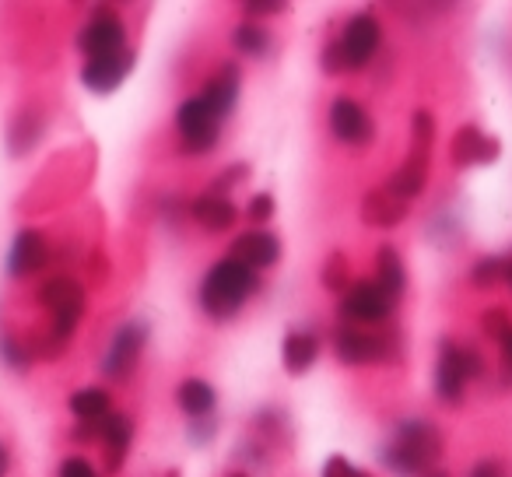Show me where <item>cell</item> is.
<instances>
[{"instance_id":"1","label":"cell","mask_w":512,"mask_h":477,"mask_svg":"<svg viewBox=\"0 0 512 477\" xmlns=\"http://www.w3.org/2000/svg\"><path fill=\"white\" fill-rule=\"evenodd\" d=\"M442 449H446V442L432 421H404L393 442L383 449V460L400 477H428L439 470Z\"/></svg>"},{"instance_id":"2","label":"cell","mask_w":512,"mask_h":477,"mask_svg":"<svg viewBox=\"0 0 512 477\" xmlns=\"http://www.w3.org/2000/svg\"><path fill=\"white\" fill-rule=\"evenodd\" d=\"M256 288H260V274L242 267L239 260L225 257L207 271L204 285H200V306L211 320H232Z\"/></svg>"},{"instance_id":"3","label":"cell","mask_w":512,"mask_h":477,"mask_svg":"<svg viewBox=\"0 0 512 477\" xmlns=\"http://www.w3.org/2000/svg\"><path fill=\"white\" fill-rule=\"evenodd\" d=\"M432 144H435V116L428 109H418L411 116V151H407L404 165L393 172L390 186L400 200L411 204L414 197H421L428 183V169H432Z\"/></svg>"},{"instance_id":"4","label":"cell","mask_w":512,"mask_h":477,"mask_svg":"<svg viewBox=\"0 0 512 477\" xmlns=\"http://www.w3.org/2000/svg\"><path fill=\"white\" fill-rule=\"evenodd\" d=\"M39 306L53 316V351H60L71 341L78 320L85 316V288L67 274H57L39 288Z\"/></svg>"},{"instance_id":"5","label":"cell","mask_w":512,"mask_h":477,"mask_svg":"<svg viewBox=\"0 0 512 477\" xmlns=\"http://www.w3.org/2000/svg\"><path fill=\"white\" fill-rule=\"evenodd\" d=\"M477 376H484V362L474 348L456 341L439 344V365H435V393H439V400L460 407L463 397H467V383Z\"/></svg>"},{"instance_id":"6","label":"cell","mask_w":512,"mask_h":477,"mask_svg":"<svg viewBox=\"0 0 512 477\" xmlns=\"http://www.w3.org/2000/svg\"><path fill=\"white\" fill-rule=\"evenodd\" d=\"M334 351L344 365H372L386 362L397 355V337L386 330H365V327H337Z\"/></svg>"},{"instance_id":"7","label":"cell","mask_w":512,"mask_h":477,"mask_svg":"<svg viewBox=\"0 0 512 477\" xmlns=\"http://www.w3.org/2000/svg\"><path fill=\"white\" fill-rule=\"evenodd\" d=\"M176 123H179V141H183V151L186 155H207V151L218 144V116L214 109L207 106L200 95L186 99L176 113Z\"/></svg>"},{"instance_id":"8","label":"cell","mask_w":512,"mask_h":477,"mask_svg":"<svg viewBox=\"0 0 512 477\" xmlns=\"http://www.w3.org/2000/svg\"><path fill=\"white\" fill-rule=\"evenodd\" d=\"M397 309V299L379 281H355L341 295V316L348 323H386Z\"/></svg>"},{"instance_id":"9","label":"cell","mask_w":512,"mask_h":477,"mask_svg":"<svg viewBox=\"0 0 512 477\" xmlns=\"http://www.w3.org/2000/svg\"><path fill=\"white\" fill-rule=\"evenodd\" d=\"M341 50H344V64L348 71H362V67L372 64V57L379 53V43H383V29L372 15H355L341 32Z\"/></svg>"},{"instance_id":"10","label":"cell","mask_w":512,"mask_h":477,"mask_svg":"<svg viewBox=\"0 0 512 477\" xmlns=\"http://www.w3.org/2000/svg\"><path fill=\"white\" fill-rule=\"evenodd\" d=\"M78 50L85 53L88 60L123 53V50H127V29H123V22L113 15V11H99V15H95L92 22L81 29Z\"/></svg>"},{"instance_id":"11","label":"cell","mask_w":512,"mask_h":477,"mask_svg":"<svg viewBox=\"0 0 512 477\" xmlns=\"http://www.w3.org/2000/svg\"><path fill=\"white\" fill-rule=\"evenodd\" d=\"M502 155V144L498 137L484 134L477 123H463L460 130L449 141V158H453L456 169H470V165H491Z\"/></svg>"},{"instance_id":"12","label":"cell","mask_w":512,"mask_h":477,"mask_svg":"<svg viewBox=\"0 0 512 477\" xmlns=\"http://www.w3.org/2000/svg\"><path fill=\"white\" fill-rule=\"evenodd\" d=\"M330 130H334L337 141L351 144V148H365V144H372V137H376L372 116L362 109V102L348 99V95L334 99V106H330Z\"/></svg>"},{"instance_id":"13","label":"cell","mask_w":512,"mask_h":477,"mask_svg":"<svg viewBox=\"0 0 512 477\" xmlns=\"http://www.w3.org/2000/svg\"><path fill=\"white\" fill-rule=\"evenodd\" d=\"M144 341H148V327L144 323H123L116 330L113 344H109L106 358H102V372L109 379H127L130 369L137 365V358H141Z\"/></svg>"},{"instance_id":"14","label":"cell","mask_w":512,"mask_h":477,"mask_svg":"<svg viewBox=\"0 0 512 477\" xmlns=\"http://www.w3.org/2000/svg\"><path fill=\"white\" fill-rule=\"evenodd\" d=\"M137 64V53L130 50H123V53H113V57H99V60H88L85 67H81V85L88 88V92H95V95H109V92H116V88L127 81V74H130V67Z\"/></svg>"},{"instance_id":"15","label":"cell","mask_w":512,"mask_h":477,"mask_svg":"<svg viewBox=\"0 0 512 477\" xmlns=\"http://www.w3.org/2000/svg\"><path fill=\"white\" fill-rule=\"evenodd\" d=\"M232 260H239L242 267H249V271H267V267H274L281 260V243L278 235L271 232H246L239 235L232 243Z\"/></svg>"},{"instance_id":"16","label":"cell","mask_w":512,"mask_h":477,"mask_svg":"<svg viewBox=\"0 0 512 477\" xmlns=\"http://www.w3.org/2000/svg\"><path fill=\"white\" fill-rule=\"evenodd\" d=\"M239 88H242L239 64H232V60H225V64H221L218 71L211 74V81H207V85H204V92H200V99H204L207 106L214 109V116H218V120H225V116H232L235 102H239Z\"/></svg>"},{"instance_id":"17","label":"cell","mask_w":512,"mask_h":477,"mask_svg":"<svg viewBox=\"0 0 512 477\" xmlns=\"http://www.w3.org/2000/svg\"><path fill=\"white\" fill-rule=\"evenodd\" d=\"M46 260H50V246H46V235L36 228H25L15 235V246H11L8 267L15 278H29V274L43 271Z\"/></svg>"},{"instance_id":"18","label":"cell","mask_w":512,"mask_h":477,"mask_svg":"<svg viewBox=\"0 0 512 477\" xmlns=\"http://www.w3.org/2000/svg\"><path fill=\"white\" fill-rule=\"evenodd\" d=\"M407 218V200H400L390 186H376L362 200V221L372 228H397Z\"/></svg>"},{"instance_id":"19","label":"cell","mask_w":512,"mask_h":477,"mask_svg":"<svg viewBox=\"0 0 512 477\" xmlns=\"http://www.w3.org/2000/svg\"><path fill=\"white\" fill-rule=\"evenodd\" d=\"M102 442H106V470L120 474L123 460L130 453V442H134V425H130L127 414H109L106 425H102Z\"/></svg>"},{"instance_id":"20","label":"cell","mask_w":512,"mask_h":477,"mask_svg":"<svg viewBox=\"0 0 512 477\" xmlns=\"http://www.w3.org/2000/svg\"><path fill=\"white\" fill-rule=\"evenodd\" d=\"M190 214L204 232H228V228L235 225V218H239V211H235L232 200L214 197V193H204V197L193 200Z\"/></svg>"},{"instance_id":"21","label":"cell","mask_w":512,"mask_h":477,"mask_svg":"<svg viewBox=\"0 0 512 477\" xmlns=\"http://www.w3.org/2000/svg\"><path fill=\"white\" fill-rule=\"evenodd\" d=\"M316 355H320V341H316V334H309V330H295V334L285 337V351H281V358H285V369L292 372V376H306V372L316 365Z\"/></svg>"},{"instance_id":"22","label":"cell","mask_w":512,"mask_h":477,"mask_svg":"<svg viewBox=\"0 0 512 477\" xmlns=\"http://www.w3.org/2000/svg\"><path fill=\"white\" fill-rule=\"evenodd\" d=\"M176 400L193 421L211 418L214 414V390H211V383H204V379H183L176 390Z\"/></svg>"},{"instance_id":"23","label":"cell","mask_w":512,"mask_h":477,"mask_svg":"<svg viewBox=\"0 0 512 477\" xmlns=\"http://www.w3.org/2000/svg\"><path fill=\"white\" fill-rule=\"evenodd\" d=\"M376 281L393 295V299L404 295L407 271H404V260H400V253L393 250V246H383V250L376 253Z\"/></svg>"},{"instance_id":"24","label":"cell","mask_w":512,"mask_h":477,"mask_svg":"<svg viewBox=\"0 0 512 477\" xmlns=\"http://www.w3.org/2000/svg\"><path fill=\"white\" fill-rule=\"evenodd\" d=\"M71 411L78 421H106L113 414V397L99 386H88L71 397Z\"/></svg>"},{"instance_id":"25","label":"cell","mask_w":512,"mask_h":477,"mask_svg":"<svg viewBox=\"0 0 512 477\" xmlns=\"http://www.w3.org/2000/svg\"><path fill=\"white\" fill-rule=\"evenodd\" d=\"M235 46H239L242 53H246V57H267V53H271V32L264 29V25H256V22H242L239 29H235Z\"/></svg>"},{"instance_id":"26","label":"cell","mask_w":512,"mask_h":477,"mask_svg":"<svg viewBox=\"0 0 512 477\" xmlns=\"http://www.w3.org/2000/svg\"><path fill=\"white\" fill-rule=\"evenodd\" d=\"M323 288L327 292H334V295H344L348 292L355 281H351V264H348V257L344 253H330L327 260H323Z\"/></svg>"},{"instance_id":"27","label":"cell","mask_w":512,"mask_h":477,"mask_svg":"<svg viewBox=\"0 0 512 477\" xmlns=\"http://www.w3.org/2000/svg\"><path fill=\"white\" fill-rule=\"evenodd\" d=\"M470 281H474V288H495L498 281H505V260L481 257L474 267H470Z\"/></svg>"},{"instance_id":"28","label":"cell","mask_w":512,"mask_h":477,"mask_svg":"<svg viewBox=\"0 0 512 477\" xmlns=\"http://www.w3.org/2000/svg\"><path fill=\"white\" fill-rule=\"evenodd\" d=\"M481 330L491 337V341L502 344L505 337L512 334V320H509V313H505V309H498V306H495V309H484V313H481Z\"/></svg>"},{"instance_id":"29","label":"cell","mask_w":512,"mask_h":477,"mask_svg":"<svg viewBox=\"0 0 512 477\" xmlns=\"http://www.w3.org/2000/svg\"><path fill=\"white\" fill-rule=\"evenodd\" d=\"M288 4L285 0H249V4H242V15L249 18H274V15H285Z\"/></svg>"},{"instance_id":"30","label":"cell","mask_w":512,"mask_h":477,"mask_svg":"<svg viewBox=\"0 0 512 477\" xmlns=\"http://www.w3.org/2000/svg\"><path fill=\"white\" fill-rule=\"evenodd\" d=\"M246 176H249V165H232V169H225L221 176L211 179V193H214V197H225V193Z\"/></svg>"},{"instance_id":"31","label":"cell","mask_w":512,"mask_h":477,"mask_svg":"<svg viewBox=\"0 0 512 477\" xmlns=\"http://www.w3.org/2000/svg\"><path fill=\"white\" fill-rule=\"evenodd\" d=\"M246 214H249V221H271L274 218V197L271 193H256V197H249Z\"/></svg>"},{"instance_id":"32","label":"cell","mask_w":512,"mask_h":477,"mask_svg":"<svg viewBox=\"0 0 512 477\" xmlns=\"http://www.w3.org/2000/svg\"><path fill=\"white\" fill-rule=\"evenodd\" d=\"M320 64H323V71H327V74H344V71H348V64H344V50H341V43H330L327 50H323Z\"/></svg>"},{"instance_id":"33","label":"cell","mask_w":512,"mask_h":477,"mask_svg":"<svg viewBox=\"0 0 512 477\" xmlns=\"http://www.w3.org/2000/svg\"><path fill=\"white\" fill-rule=\"evenodd\" d=\"M323 477H369V474H362L358 467H351L344 456H330V460L323 463Z\"/></svg>"},{"instance_id":"34","label":"cell","mask_w":512,"mask_h":477,"mask_svg":"<svg viewBox=\"0 0 512 477\" xmlns=\"http://www.w3.org/2000/svg\"><path fill=\"white\" fill-rule=\"evenodd\" d=\"M60 477H99V474H95V467L88 460L71 456V460H64V467H60Z\"/></svg>"},{"instance_id":"35","label":"cell","mask_w":512,"mask_h":477,"mask_svg":"<svg viewBox=\"0 0 512 477\" xmlns=\"http://www.w3.org/2000/svg\"><path fill=\"white\" fill-rule=\"evenodd\" d=\"M470 477H509V470H505L498 460H481L474 470H470Z\"/></svg>"},{"instance_id":"36","label":"cell","mask_w":512,"mask_h":477,"mask_svg":"<svg viewBox=\"0 0 512 477\" xmlns=\"http://www.w3.org/2000/svg\"><path fill=\"white\" fill-rule=\"evenodd\" d=\"M214 428H218V421L214 418H200V421H193V428H190V439L197 435V442H207L214 435Z\"/></svg>"},{"instance_id":"37","label":"cell","mask_w":512,"mask_h":477,"mask_svg":"<svg viewBox=\"0 0 512 477\" xmlns=\"http://www.w3.org/2000/svg\"><path fill=\"white\" fill-rule=\"evenodd\" d=\"M4 351H8L4 358H8V362L15 365V369H29V358H22V348H15L11 341H4Z\"/></svg>"},{"instance_id":"38","label":"cell","mask_w":512,"mask_h":477,"mask_svg":"<svg viewBox=\"0 0 512 477\" xmlns=\"http://www.w3.org/2000/svg\"><path fill=\"white\" fill-rule=\"evenodd\" d=\"M8 470H11V456H8V449L0 446V477H8Z\"/></svg>"},{"instance_id":"39","label":"cell","mask_w":512,"mask_h":477,"mask_svg":"<svg viewBox=\"0 0 512 477\" xmlns=\"http://www.w3.org/2000/svg\"><path fill=\"white\" fill-rule=\"evenodd\" d=\"M502 372H505V379H509V383H512V365H505Z\"/></svg>"},{"instance_id":"40","label":"cell","mask_w":512,"mask_h":477,"mask_svg":"<svg viewBox=\"0 0 512 477\" xmlns=\"http://www.w3.org/2000/svg\"><path fill=\"white\" fill-rule=\"evenodd\" d=\"M428 477H446V474H442V470H435V474H428Z\"/></svg>"},{"instance_id":"41","label":"cell","mask_w":512,"mask_h":477,"mask_svg":"<svg viewBox=\"0 0 512 477\" xmlns=\"http://www.w3.org/2000/svg\"><path fill=\"white\" fill-rule=\"evenodd\" d=\"M169 477H179V474H176V470H169Z\"/></svg>"},{"instance_id":"42","label":"cell","mask_w":512,"mask_h":477,"mask_svg":"<svg viewBox=\"0 0 512 477\" xmlns=\"http://www.w3.org/2000/svg\"><path fill=\"white\" fill-rule=\"evenodd\" d=\"M228 477H246V474H228Z\"/></svg>"}]
</instances>
